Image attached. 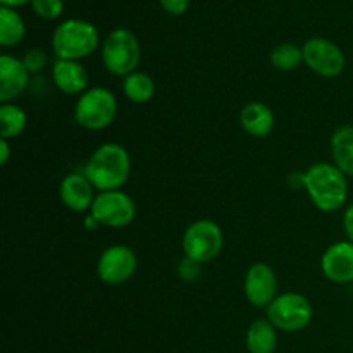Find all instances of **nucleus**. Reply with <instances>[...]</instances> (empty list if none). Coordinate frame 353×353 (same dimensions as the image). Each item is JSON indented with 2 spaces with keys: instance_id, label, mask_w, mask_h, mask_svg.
Returning a JSON list of instances; mask_svg holds the SVG:
<instances>
[{
  "instance_id": "f257e3e1",
  "label": "nucleus",
  "mask_w": 353,
  "mask_h": 353,
  "mask_svg": "<svg viewBox=\"0 0 353 353\" xmlns=\"http://www.w3.org/2000/svg\"><path fill=\"white\" fill-rule=\"evenodd\" d=\"M97 192L121 190L131 174L130 152L119 143H103L93 150L83 169Z\"/></svg>"
},
{
  "instance_id": "f03ea898",
  "label": "nucleus",
  "mask_w": 353,
  "mask_h": 353,
  "mask_svg": "<svg viewBox=\"0 0 353 353\" xmlns=\"http://www.w3.org/2000/svg\"><path fill=\"white\" fill-rule=\"evenodd\" d=\"M303 190L321 212H336L347 203L348 176L331 162H317L303 171Z\"/></svg>"
},
{
  "instance_id": "7ed1b4c3",
  "label": "nucleus",
  "mask_w": 353,
  "mask_h": 353,
  "mask_svg": "<svg viewBox=\"0 0 353 353\" xmlns=\"http://www.w3.org/2000/svg\"><path fill=\"white\" fill-rule=\"evenodd\" d=\"M100 37L92 23L83 19H68L55 28L52 34V50L55 57L65 61H81L97 50Z\"/></svg>"
},
{
  "instance_id": "20e7f679",
  "label": "nucleus",
  "mask_w": 353,
  "mask_h": 353,
  "mask_svg": "<svg viewBox=\"0 0 353 353\" xmlns=\"http://www.w3.org/2000/svg\"><path fill=\"white\" fill-rule=\"evenodd\" d=\"M116 95L105 86H93L78 97L74 103V123L88 131H102L114 123L117 116Z\"/></svg>"
},
{
  "instance_id": "39448f33",
  "label": "nucleus",
  "mask_w": 353,
  "mask_h": 353,
  "mask_svg": "<svg viewBox=\"0 0 353 353\" xmlns=\"http://www.w3.org/2000/svg\"><path fill=\"white\" fill-rule=\"evenodd\" d=\"M141 61V47L130 30L117 28L110 31L102 43V64L107 72L126 78L138 71Z\"/></svg>"
},
{
  "instance_id": "423d86ee",
  "label": "nucleus",
  "mask_w": 353,
  "mask_h": 353,
  "mask_svg": "<svg viewBox=\"0 0 353 353\" xmlns=\"http://www.w3.org/2000/svg\"><path fill=\"white\" fill-rule=\"evenodd\" d=\"M224 245V234L219 224L212 219H196L185 230L181 238V247L185 257L209 264L216 261Z\"/></svg>"
},
{
  "instance_id": "0eeeda50",
  "label": "nucleus",
  "mask_w": 353,
  "mask_h": 353,
  "mask_svg": "<svg viewBox=\"0 0 353 353\" xmlns=\"http://www.w3.org/2000/svg\"><path fill=\"white\" fill-rule=\"evenodd\" d=\"M265 316L274 324L278 331L285 333H299L305 330L314 316L310 300L296 292L279 293L271 305L265 309Z\"/></svg>"
},
{
  "instance_id": "6e6552de",
  "label": "nucleus",
  "mask_w": 353,
  "mask_h": 353,
  "mask_svg": "<svg viewBox=\"0 0 353 353\" xmlns=\"http://www.w3.org/2000/svg\"><path fill=\"white\" fill-rule=\"evenodd\" d=\"M90 214L99 221L100 226L124 228L137 217V203L123 190L99 192Z\"/></svg>"
},
{
  "instance_id": "1a4fd4ad",
  "label": "nucleus",
  "mask_w": 353,
  "mask_h": 353,
  "mask_svg": "<svg viewBox=\"0 0 353 353\" xmlns=\"http://www.w3.org/2000/svg\"><path fill=\"white\" fill-rule=\"evenodd\" d=\"M303 64L323 78H336L343 72L347 59L343 50L327 38L314 37L303 43Z\"/></svg>"
},
{
  "instance_id": "9d476101",
  "label": "nucleus",
  "mask_w": 353,
  "mask_h": 353,
  "mask_svg": "<svg viewBox=\"0 0 353 353\" xmlns=\"http://www.w3.org/2000/svg\"><path fill=\"white\" fill-rule=\"evenodd\" d=\"M138 269V257L128 245L116 243L107 247L97 261V276L110 286L130 281Z\"/></svg>"
},
{
  "instance_id": "9b49d317",
  "label": "nucleus",
  "mask_w": 353,
  "mask_h": 353,
  "mask_svg": "<svg viewBox=\"0 0 353 353\" xmlns=\"http://www.w3.org/2000/svg\"><path fill=\"white\" fill-rule=\"evenodd\" d=\"M243 293L248 303L259 309H268L278 293V276L271 265L264 262L250 265L243 279Z\"/></svg>"
},
{
  "instance_id": "f8f14e48",
  "label": "nucleus",
  "mask_w": 353,
  "mask_h": 353,
  "mask_svg": "<svg viewBox=\"0 0 353 353\" xmlns=\"http://www.w3.org/2000/svg\"><path fill=\"white\" fill-rule=\"evenodd\" d=\"M321 271L324 278L334 285H348L353 281V243L348 240L334 241L321 257Z\"/></svg>"
},
{
  "instance_id": "ddd939ff",
  "label": "nucleus",
  "mask_w": 353,
  "mask_h": 353,
  "mask_svg": "<svg viewBox=\"0 0 353 353\" xmlns=\"http://www.w3.org/2000/svg\"><path fill=\"white\" fill-rule=\"evenodd\" d=\"M95 186L90 183L85 172H71L64 176V179L59 185V196L64 203L65 209L72 212H90L93 205V200L97 196Z\"/></svg>"
},
{
  "instance_id": "4468645a",
  "label": "nucleus",
  "mask_w": 353,
  "mask_h": 353,
  "mask_svg": "<svg viewBox=\"0 0 353 353\" xmlns=\"http://www.w3.org/2000/svg\"><path fill=\"white\" fill-rule=\"evenodd\" d=\"M31 72L28 71L23 61L14 55H0V102H14L24 93L30 85Z\"/></svg>"
},
{
  "instance_id": "2eb2a0df",
  "label": "nucleus",
  "mask_w": 353,
  "mask_h": 353,
  "mask_svg": "<svg viewBox=\"0 0 353 353\" xmlns=\"http://www.w3.org/2000/svg\"><path fill=\"white\" fill-rule=\"evenodd\" d=\"M52 83L64 95H81L88 90V72L79 61L57 59L52 64Z\"/></svg>"
},
{
  "instance_id": "dca6fc26",
  "label": "nucleus",
  "mask_w": 353,
  "mask_h": 353,
  "mask_svg": "<svg viewBox=\"0 0 353 353\" xmlns=\"http://www.w3.org/2000/svg\"><path fill=\"white\" fill-rule=\"evenodd\" d=\"M240 124L250 137L265 138L274 130L276 117L268 103L248 102L240 112Z\"/></svg>"
},
{
  "instance_id": "f3484780",
  "label": "nucleus",
  "mask_w": 353,
  "mask_h": 353,
  "mask_svg": "<svg viewBox=\"0 0 353 353\" xmlns=\"http://www.w3.org/2000/svg\"><path fill=\"white\" fill-rule=\"evenodd\" d=\"M331 157L341 172L353 178V126L345 124L331 134Z\"/></svg>"
},
{
  "instance_id": "a211bd4d",
  "label": "nucleus",
  "mask_w": 353,
  "mask_h": 353,
  "mask_svg": "<svg viewBox=\"0 0 353 353\" xmlns=\"http://www.w3.org/2000/svg\"><path fill=\"white\" fill-rule=\"evenodd\" d=\"M245 343L250 353H274L278 348V330L268 317L254 321L247 330Z\"/></svg>"
},
{
  "instance_id": "6ab92c4d",
  "label": "nucleus",
  "mask_w": 353,
  "mask_h": 353,
  "mask_svg": "<svg viewBox=\"0 0 353 353\" xmlns=\"http://www.w3.org/2000/svg\"><path fill=\"white\" fill-rule=\"evenodd\" d=\"M123 93L130 102L147 103L155 95V81L150 74L134 71L123 78Z\"/></svg>"
},
{
  "instance_id": "aec40b11",
  "label": "nucleus",
  "mask_w": 353,
  "mask_h": 353,
  "mask_svg": "<svg viewBox=\"0 0 353 353\" xmlns=\"http://www.w3.org/2000/svg\"><path fill=\"white\" fill-rule=\"evenodd\" d=\"M28 126V114L14 102L0 105V133L2 140H14L21 137Z\"/></svg>"
},
{
  "instance_id": "412c9836",
  "label": "nucleus",
  "mask_w": 353,
  "mask_h": 353,
  "mask_svg": "<svg viewBox=\"0 0 353 353\" xmlns=\"http://www.w3.org/2000/svg\"><path fill=\"white\" fill-rule=\"evenodd\" d=\"M26 34V26L19 14L10 7H0V45L14 47L21 43Z\"/></svg>"
},
{
  "instance_id": "4be33fe9",
  "label": "nucleus",
  "mask_w": 353,
  "mask_h": 353,
  "mask_svg": "<svg viewBox=\"0 0 353 353\" xmlns=\"http://www.w3.org/2000/svg\"><path fill=\"white\" fill-rule=\"evenodd\" d=\"M303 62V52L299 45L295 43H281L272 48L271 52V64L278 71H295Z\"/></svg>"
},
{
  "instance_id": "5701e85b",
  "label": "nucleus",
  "mask_w": 353,
  "mask_h": 353,
  "mask_svg": "<svg viewBox=\"0 0 353 353\" xmlns=\"http://www.w3.org/2000/svg\"><path fill=\"white\" fill-rule=\"evenodd\" d=\"M34 14L45 21H54L64 10V2L62 0H31Z\"/></svg>"
},
{
  "instance_id": "b1692460",
  "label": "nucleus",
  "mask_w": 353,
  "mask_h": 353,
  "mask_svg": "<svg viewBox=\"0 0 353 353\" xmlns=\"http://www.w3.org/2000/svg\"><path fill=\"white\" fill-rule=\"evenodd\" d=\"M176 271H178V276L183 279V281L193 283L196 281V279H200V276H202V264L185 257L183 261L178 262Z\"/></svg>"
},
{
  "instance_id": "393cba45",
  "label": "nucleus",
  "mask_w": 353,
  "mask_h": 353,
  "mask_svg": "<svg viewBox=\"0 0 353 353\" xmlns=\"http://www.w3.org/2000/svg\"><path fill=\"white\" fill-rule=\"evenodd\" d=\"M21 61L26 65L28 71H30L31 74H34V72H40L41 69L47 65V54H45L41 48H31V50H28L26 54L23 55Z\"/></svg>"
},
{
  "instance_id": "a878e982",
  "label": "nucleus",
  "mask_w": 353,
  "mask_h": 353,
  "mask_svg": "<svg viewBox=\"0 0 353 353\" xmlns=\"http://www.w3.org/2000/svg\"><path fill=\"white\" fill-rule=\"evenodd\" d=\"M161 6L164 7L165 12L172 14V16H179V14L188 9L190 0H161Z\"/></svg>"
},
{
  "instance_id": "bb28decb",
  "label": "nucleus",
  "mask_w": 353,
  "mask_h": 353,
  "mask_svg": "<svg viewBox=\"0 0 353 353\" xmlns=\"http://www.w3.org/2000/svg\"><path fill=\"white\" fill-rule=\"evenodd\" d=\"M343 230H345V234H347V240L353 243V203H350V205L345 209Z\"/></svg>"
},
{
  "instance_id": "cd10ccee",
  "label": "nucleus",
  "mask_w": 353,
  "mask_h": 353,
  "mask_svg": "<svg viewBox=\"0 0 353 353\" xmlns=\"http://www.w3.org/2000/svg\"><path fill=\"white\" fill-rule=\"evenodd\" d=\"M10 157V143L9 140H0V164L6 165Z\"/></svg>"
},
{
  "instance_id": "c85d7f7f",
  "label": "nucleus",
  "mask_w": 353,
  "mask_h": 353,
  "mask_svg": "<svg viewBox=\"0 0 353 353\" xmlns=\"http://www.w3.org/2000/svg\"><path fill=\"white\" fill-rule=\"evenodd\" d=\"M83 226H85V230H88V231H97L100 228V224H99V221H97L95 217L88 212L86 214L85 221H83Z\"/></svg>"
},
{
  "instance_id": "c756f323",
  "label": "nucleus",
  "mask_w": 353,
  "mask_h": 353,
  "mask_svg": "<svg viewBox=\"0 0 353 353\" xmlns=\"http://www.w3.org/2000/svg\"><path fill=\"white\" fill-rule=\"evenodd\" d=\"M0 2H2L3 7H10V9H16V7L24 6V3H28V2L31 3V0H0Z\"/></svg>"
}]
</instances>
